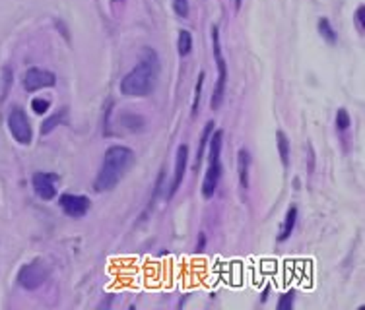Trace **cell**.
I'll return each instance as SVG.
<instances>
[{"label":"cell","mask_w":365,"mask_h":310,"mask_svg":"<svg viewBox=\"0 0 365 310\" xmlns=\"http://www.w3.org/2000/svg\"><path fill=\"white\" fill-rule=\"evenodd\" d=\"M351 124V120H350V114H348V111L346 109H338V113H336V127L338 130H348Z\"/></svg>","instance_id":"d6986e66"},{"label":"cell","mask_w":365,"mask_h":310,"mask_svg":"<svg viewBox=\"0 0 365 310\" xmlns=\"http://www.w3.org/2000/svg\"><path fill=\"white\" fill-rule=\"evenodd\" d=\"M158 70H160V60L152 49H144L140 57V63L136 64L133 72L120 82V92L127 97H144L154 90L155 80H158Z\"/></svg>","instance_id":"7a4b0ae2"},{"label":"cell","mask_w":365,"mask_h":310,"mask_svg":"<svg viewBox=\"0 0 365 310\" xmlns=\"http://www.w3.org/2000/svg\"><path fill=\"white\" fill-rule=\"evenodd\" d=\"M120 124L127 128L128 132H142L146 127V119L136 113H123L120 114Z\"/></svg>","instance_id":"8fae6325"},{"label":"cell","mask_w":365,"mask_h":310,"mask_svg":"<svg viewBox=\"0 0 365 310\" xmlns=\"http://www.w3.org/2000/svg\"><path fill=\"white\" fill-rule=\"evenodd\" d=\"M319 31H321V36H323L330 45L336 43V33H334V29L330 28V21L327 20V18H321V21H319Z\"/></svg>","instance_id":"ac0fdd59"},{"label":"cell","mask_w":365,"mask_h":310,"mask_svg":"<svg viewBox=\"0 0 365 310\" xmlns=\"http://www.w3.org/2000/svg\"><path fill=\"white\" fill-rule=\"evenodd\" d=\"M292 304H294V293L289 291V293H286V295L280 299V303H278V310H289L292 309Z\"/></svg>","instance_id":"603a6c76"},{"label":"cell","mask_w":365,"mask_h":310,"mask_svg":"<svg viewBox=\"0 0 365 310\" xmlns=\"http://www.w3.org/2000/svg\"><path fill=\"white\" fill-rule=\"evenodd\" d=\"M202 85H204V72H200L197 82V90H195V101H192V117H197L198 113V105H200V93H202Z\"/></svg>","instance_id":"ffe728a7"},{"label":"cell","mask_w":365,"mask_h":310,"mask_svg":"<svg viewBox=\"0 0 365 310\" xmlns=\"http://www.w3.org/2000/svg\"><path fill=\"white\" fill-rule=\"evenodd\" d=\"M239 6H241V0H237V8H239Z\"/></svg>","instance_id":"484cf974"},{"label":"cell","mask_w":365,"mask_h":310,"mask_svg":"<svg viewBox=\"0 0 365 310\" xmlns=\"http://www.w3.org/2000/svg\"><path fill=\"white\" fill-rule=\"evenodd\" d=\"M202 248H204V235H200V242H198L197 250H202Z\"/></svg>","instance_id":"d4e9b609"},{"label":"cell","mask_w":365,"mask_h":310,"mask_svg":"<svg viewBox=\"0 0 365 310\" xmlns=\"http://www.w3.org/2000/svg\"><path fill=\"white\" fill-rule=\"evenodd\" d=\"M134 151L127 146H111L106 151L103 165L99 169L93 188L96 192H109L123 181L127 171L133 167Z\"/></svg>","instance_id":"6da1fadb"},{"label":"cell","mask_w":365,"mask_h":310,"mask_svg":"<svg viewBox=\"0 0 365 310\" xmlns=\"http://www.w3.org/2000/svg\"><path fill=\"white\" fill-rule=\"evenodd\" d=\"M364 14H365V6H359L358 8V12H356V23H358V29H359V33H364L365 31V23H364Z\"/></svg>","instance_id":"cb8c5ba5"},{"label":"cell","mask_w":365,"mask_h":310,"mask_svg":"<svg viewBox=\"0 0 365 310\" xmlns=\"http://www.w3.org/2000/svg\"><path fill=\"white\" fill-rule=\"evenodd\" d=\"M276 140H278V151H280L282 163H284V167H288L289 165V140L286 138L284 132H278L276 134Z\"/></svg>","instance_id":"9a60e30c"},{"label":"cell","mask_w":365,"mask_h":310,"mask_svg":"<svg viewBox=\"0 0 365 310\" xmlns=\"http://www.w3.org/2000/svg\"><path fill=\"white\" fill-rule=\"evenodd\" d=\"M55 74L53 72L41 70V68H29L24 74V87L28 92H37V90H43V87H51V85H55Z\"/></svg>","instance_id":"ba28073f"},{"label":"cell","mask_w":365,"mask_h":310,"mask_svg":"<svg viewBox=\"0 0 365 310\" xmlns=\"http://www.w3.org/2000/svg\"><path fill=\"white\" fill-rule=\"evenodd\" d=\"M249 165H251V157L247 149L239 151V183L241 188H249Z\"/></svg>","instance_id":"7c38bea8"},{"label":"cell","mask_w":365,"mask_h":310,"mask_svg":"<svg viewBox=\"0 0 365 310\" xmlns=\"http://www.w3.org/2000/svg\"><path fill=\"white\" fill-rule=\"evenodd\" d=\"M177 47H179V55L181 57H187L192 49V37L187 29H182L181 33H179V43H177Z\"/></svg>","instance_id":"e0dca14e"},{"label":"cell","mask_w":365,"mask_h":310,"mask_svg":"<svg viewBox=\"0 0 365 310\" xmlns=\"http://www.w3.org/2000/svg\"><path fill=\"white\" fill-rule=\"evenodd\" d=\"M295 221H297V208H295V205H292V208L288 210V213H286V221H284V227H282L278 240H282V242H284V240L289 239V235L294 232Z\"/></svg>","instance_id":"4fadbf2b"},{"label":"cell","mask_w":365,"mask_h":310,"mask_svg":"<svg viewBox=\"0 0 365 310\" xmlns=\"http://www.w3.org/2000/svg\"><path fill=\"white\" fill-rule=\"evenodd\" d=\"M175 12L181 18H187L189 16V0H175Z\"/></svg>","instance_id":"7402d4cb"},{"label":"cell","mask_w":365,"mask_h":310,"mask_svg":"<svg viewBox=\"0 0 365 310\" xmlns=\"http://www.w3.org/2000/svg\"><path fill=\"white\" fill-rule=\"evenodd\" d=\"M212 130H214V122H206V127H204L202 138H200V146H198V154H197V161H195V171H198L200 167V161H202V155H204V148H206V144L210 140Z\"/></svg>","instance_id":"5bb4252c"},{"label":"cell","mask_w":365,"mask_h":310,"mask_svg":"<svg viewBox=\"0 0 365 310\" xmlns=\"http://www.w3.org/2000/svg\"><path fill=\"white\" fill-rule=\"evenodd\" d=\"M64 117H66V109H61L58 113L53 114L51 119L45 120V122H43V128H41L43 134H49V132H53V130H55V128L58 127L61 122H63Z\"/></svg>","instance_id":"2e32d148"},{"label":"cell","mask_w":365,"mask_h":310,"mask_svg":"<svg viewBox=\"0 0 365 310\" xmlns=\"http://www.w3.org/2000/svg\"><path fill=\"white\" fill-rule=\"evenodd\" d=\"M8 128L14 136L16 141H20L24 146L31 144V138H34V132H31V124H29V119L26 117V111L21 107H12L10 109V114H8Z\"/></svg>","instance_id":"5b68a950"},{"label":"cell","mask_w":365,"mask_h":310,"mask_svg":"<svg viewBox=\"0 0 365 310\" xmlns=\"http://www.w3.org/2000/svg\"><path fill=\"white\" fill-rule=\"evenodd\" d=\"M187 163H189V148L182 144L177 148V159H175V176H173V184H171V191H169V198H173L179 191V186L182 183V176L187 171Z\"/></svg>","instance_id":"30bf717a"},{"label":"cell","mask_w":365,"mask_h":310,"mask_svg":"<svg viewBox=\"0 0 365 310\" xmlns=\"http://www.w3.org/2000/svg\"><path fill=\"white\" fill-rule=\"evenodd\" d=\"M210 155H208V171L202 183V196L210 200L218 186L220 175H222V144H224V132L218 130L210 136Z\"/></svg>","instance_id":"3957f363"},{"label":"cell","mask_w":365,"mask_h":310,"mask_svg":"<svg viewBox=\"0 0 365 310\" xmlns=\"http://www.w3.org/2000/svg\"><path fill=\"white\" fill-rule=\"evenodd\" d=\"M212 39H214V57H216V64H218V84H216V90H214V95H212L210 105L212 109L216 111L222 105L225 93V82H227V64H225L224 57H222V49H220V36L218 28L214 26L212 28Z\"/></svg>","instance_id":"277c9868"},{"label":"cell","mask_w":365,"mask_h":310,"mask_svg":"<svg viewBox=\"0 0 365 310\" xmlns=\"http://www.w3.org/2000/svg\"><path fill=\"white\" fill-rule=\"evenodd\" d=\"M58 205L63 208V212L72 219H82L90 210V200L86 196L78 194H63L58 198Z\"/></svg>","instance_id":"52a82bcc"},{"label":"cell","mask_w":365,"mask_h":310,"mask_svg":"<svg viewBox=\"0 0 365 310\" xmlns=\"http://www.w3.org/2000/svg\"><path fill=\"white\" fill-rule=\"evenodd\" d=\"M49 107H51V103L47 101V99L37 97V99H34V101H31V109H34V113H36V114L47 113V111H49Z\"/></svg>","instance_id":"44dd1931"},{"label":"cell","mask_w":365,"mask_h":310,"mask_svg":"<svg viewBox=\"0 0 365 310\" xmlns=\"http://www.w3.org/2000/svg\"><path fill=\"white\" fill-rule=\"evenodd\" d=\"M56 183L58 176L55 173H37L34 176V188L41 200H53L56 196Z\"/></svg>","instance_id":"9c48e42d"},{"label":"cell","mask_w":365,"mask_h":310,"mask_svg":"<svg viewBox=\"0 0 365 310\" xmlns=\"http://www.w3.org/2000/svg\"><path fill=\"white\" fill-rule=\"evenodd\" d=\"M47 275H49V268H47L41 260H36L31 262V264H26V266L20 269L18 282H20V285L24 289L36 291L45 283Z\"/></svg>","instance_id":"8992f818"}]
</instances>
